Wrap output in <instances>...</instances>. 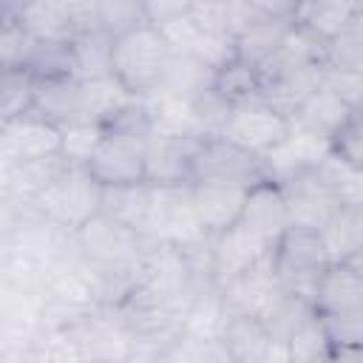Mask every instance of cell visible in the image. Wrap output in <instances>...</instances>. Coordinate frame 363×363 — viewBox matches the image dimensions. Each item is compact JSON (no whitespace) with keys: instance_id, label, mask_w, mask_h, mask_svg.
<instances>
[{"instance_id":"1","label":"cell","mask_w":363,"mask_h":363,"mask_svg":"<svg viewBox=\"0 0 363 363\" xmlns=\"http://www.w3.org/2000/svg\"><path fill=\"white\" fill-rule=\"evenodd\" d=\"M176 51L164 40V34L145 23L122 37L113 40V77L116 82L136 99H147L159 94L170 65H173Z\"/></svg>"},{"instance_id":"2","label":"cell","mask_w":363,"mask_h":363,"mask_svg":"<svg viewBox=\"0 0 363 363\" xmlns=\"http://www.w3.org/2000/svg\"><path fill=\"white\" fill-rule=\"evenodd\" d=\"M74 241L82 261H88L96 272H133L139 269L150 247V241L142 233L102 213H96L79 230H74Z\"/></svg>"},{"instance_id":"3","label":"cell","mask_w":363,"mask_h":363,"mask_svg":"<svg viewBox=\"0 0 363 363\" xmlns=\"http://www.w3.org/2000/svg\"><path fill=\"white\" fill-rule=\"evenodd\" d=\"M269 258L281 286L286 292H295L312 301L323 272L332 267L323 235L318 230H303V227H289L272 247Z\"/></svg>"},{"instance_id":"4","label":"cell","mask_w":363,"mask_h":363,"mask_svg":"<svg viewBox=\"0 0 363 363\" xmlns=\"http://www.w3.org/2000/svg\"><path fill=\"white\" fill-rule=\"evenodd\" d=\"M82 363H130L136 335L116 306H94L71 329H65Z\"/></svg>"},{"instance_id":"5","label":"cell","mask_w":363,"mask_h":363,"mask_svg":"<svg viewBox=\"0 0 363 363\" xmlns=\"http://www.w3.org/2000/svg\"><path fill=\"white\" fill-rule=\"evenodd\" d=\"M99 204H102V184L91 176L85 164H68L62 176L31 201V207L40 216L71 233L79 230L88 218H94L99 213Z\"/></svg>"},{"instance_id":"6","label":"cell","mask_w":363,"mask_h":363,"mask_svg":"<svg viewBox=\"0 0 363 363\" xmlns=\"http://www.w3.org/2000/svg\"><path fill=\"white\" fill-rule=\"evenodd\" d=\"M145 238L150 244H173L179 250H190L204 244L210 235L204 233L196 207H193V196H190V184H179V187H156L153 196V213L145 230Z\"/></svg>"},{"instance_id":"7","label":"cell","mask_w":363,"mask_h":363,"mask_svg":"<svg viewBox=\"0 0 363 363\" xmlns=\"http://www.w3.org/2000/svg\"><path fill=\"white\" fill-rule=\"evenodd\" d=\"M193 182H216V184H233V187H255L267 179V167L261 156H252L227 139H201L196 156H193V170H190V184Z\"/></svg>"},{"instance_id":"8","label":"cell","mask_w":363,"mask_h":363,"mask_svg":"<svg viewBox=\"0 0 363 363\" xmlns=\"http://www.w3.org/2000/svg\"><path fill=\"white\" fill-rule=\"evenodd\" d=\"M289 130H292V119H286L281 111H275L269 102L258 96V99L233 105L230 119L221 130V139L264 159L289 136Z\"/></svg>"},{"instance_id":"9","label":"cell","mask_w":363,"mask_h":363,"mask_svg":"<svg viewBox=\"0 0 363 363\" xmlns=\"http://www.w3.org/2000/svg\"><path fill=\"white\" fill-rule=\"evenodd\" d=\"M105 130V128H102ZM145 133H128V130H105L91 162L85 164L91 176L102 187L113 184H136L145 182V150H147Z\"/></svg>"},{"instance_id":"10","label":"cell","mask_w":363,"mask_h":363,"mask_svg":"<svg viewBox=\"0 0 363 363\" xmlns=\"http://www.w3.org/2000/svg\"><path fill=\"white\" fill-rule=\"evenodd\" d=\"M62 145H65L62 128H57L37 111L0 125V153L3 162L9 164L62 156Z\"/></svg>"},{"instance_id":"11","label":"cell","mask_w":363,"mask_h":363,"mask_svg":"<svg viewBox=\"0 0 363 363\" xmlns=\"http://www.w3.org/2000/svg\"><path fill=\"white\" fill-rule=\"evenodd\" d=\"M199 136L179 133H150L145 150V182L153 187H179L190 184L193 156L199 150Z\"/></svg>"},{"instance_id":"12","label":"cell","mask_w":363,"mask_h":363,"mask_svg":"<svg viewBox=\"0 0 363 363\" xmlns=\"http://www.w3.org/2000/svg\"><path fill=\"white\" fill-rule=\"evenodd\" d=\"M272 252V247L258 238L250 227H244L241 221L233 224L230 230L218 233L210 238V255H213V281L218 286L230 284L233 278H238L241 272L252 269L258 261H264Z\"/></svg>"},{"instance_id":"13","label":"cell","mask_w":363,"mask_h":363,"mask_svg":"<svg viewBox=\"0 0 363 363\" xmlns=\"http://www.w3.org/2000/svg\"><path fill=\"white\" fill-rule=\"evenodd\" d=\"M221 292H224L227 315L264 318L269 312V306L281 298L284 286H281V281H278V275L272 269V258L267 255L252 269H247L238 278H233L230 284H224Z\"/></svg>"},{"instance_id":"14","label":"cell","mask_w":363,"mask_h":363,"mask_svg":"<svg viewBox=\"0 0 363 363\" xmlns=\"http://www.w3.org/2000/svg\"><path fill=\"white\" fill-rule=\"evenodd\" d=\"M281 190H284L286 210H289V227H303V230L320 233L329 224V218L343 207L312 170L284 182Z\"/></svg>"},{"instance_id":"15","label":"cell","mask_w":363,"mask_h":363,"mask_svg":"<svg viewBox=\"0 0 363 363\" xmlns=\"http://www.w3.org/2000/svg\"><path fill=\"white\" fill-rule=\"evenodd\" d=\"M247 193L250 190H244V187L216 184V182H193L190 184L196 216H199V221L210 238L241 221Z\"/></svg>"},{"instance_id":"16","label":"cell","mask_w":363,"mask_h":363,"mask_svg":"<svg viewBox=\"0 0 363 363\" xmlns=\"http://www.w3.org/2000/svg\"><path fill=\"white\" fill-rule=\"evenodd\" d=\"M241 224L250 227L269 247H275L278 238L289 230V210H286V199H284L281 184L261 182V184L250 187L247 201H244V213H241Z\"/></svg>"},{"instance_id":"17","label":"cell","mask_w":363,"mask_h":363,"mask_svg":"<svg viewBox=\"0 0 363 363\" xmlns=\"http://www.w3.org/2000/svg\"><path fill=\"white\" fill-rule=\"evenodd\" d=\"M34 111L54 122L57 128H71L79 122H88V105H85V85L77 77L62 79H40L34 94Z\"/></svg>"},{"instance_id":"18","label":"cell","mask_w":363,"mask_h":363,"mask_svg":"<svg viewBox=\"0 0 363 363\" xmlns=\"http://www.w3.org/2000/svg\"><path fill=\"white\" fill-rule=\"evenodd\" d=\"M0 17H14L34 40H74V26L68 14V3L54 0H3Z\"/></svg>"},{"instance_id":"19","label":"cell","mask_w":363,"mask_h":363,"mask_svg":"<svg viewBox=\"0 0 363 363\" xmlns=\"http://www.w3.org/2000/svg\"><path fill=\"white\" fill-rule=\"evenodd\" d=\"M326 65L323 62H315V65H303V68H292V71H284L272 79H267L261 85V99L269 102L275 111H281L286 119L295 116V111L315 94L326 85Z\"/></svg>"},{"instance_id":"20","label":"cell","mask_w":363,"mask_h":363,"mask_svg":"<svg viewBox=\"0 0 363 363\" xmlns=\"http://www.w3.org/2000/svg\"><path fill=\"white\" fill-rule=\"evenodd\" d=\"M352 113H354V108L337 91H332L329 85H323L320 91H315L295 111L292 125L301 128V130H306V133H312V136H318V139L332 142L346 128V122L352 119Z\"/></svg>"},{"instance_id":"21","label":"cell","mask_w":363,"mask_h":363,"mask_svg":"<svg viewBox=\"0 0 363 363\" xmlns=\"http://www.w3.org/2000/svg\"><path fill=\"white\" fill-rule=\"evenodd\" d=\"M71 162L65 156L40 159V162H20L9 164L3 162V199L17 204H31L40 193H45L68 167Z\"/></svg>"},{"instance_id":"22","label":"cell","mask_w":363,"mask_h":363,"mask_svg":"<svg viewBox=\"0 0 363 363\" xmlns=\"http://www.w3.org/2000/svg\"><path fill=\"white\" fill-rule=\"evenodd\" d=\"M153 196H156V187L147 184V182L102 187L99 213L145 235L147 221H150V213H153Z\"/></svg>"},{"instance_id":"23","label":"cell","mask_w":363,"mask_h":363,"mask_svg":"<svg viewBox=\"0 0 363 363\" xmlns=\"http://www.w3.org/2000/svg\"><path fill=\"white\" fill-rule=\"evenodd\" d=\"M224 320H227V306L221 286L216 281H199L182 315V329L207 340H218Z\"/></svg>"},{"instance_id":"24","label":"cell","mask_w":363,"mask_h":363,"mask_svg":"<svg viewBox=\"0 0 363 363\" xmlns=\"http://www.w3.org/2000/svg\"><path fill=\"white\" fill-rule=\"evenodd\" d=\"M315 309L320 315L363 309V275L352 264H332L315 289Z\"/></svg>"},{"instance_id":"25","label":"cell","mask_w":363,"mask_h":363,"mask_svg":"<svg viewBox=\"0 0 363 363\" xmlns=\"http://www.w3.org/2000/svg\"><path fill=\"white\" fill-rule=\"evenodd\" d=\"M221 346L233 357V363H258L267 346L275 340L261 318L252 315H227L224 329L218 335Z\"/></svg>"},{"instance_id":"26","label":"cell","mask_w":363,"mask_h":363,"mask_svg":"<svg viewBox=\"0 0 363 363\" xmlns=\"http://www.w3.org/2000/svg\"><path fill=\"white\" fill-rule=\"evenodd\" d=\"M332 264H343L363 252V204H343L320 230Z\"/></svg>"},{"instance_id":"27","label":"cell","mask_w":363,"mask_h":363,"mask_svg":"<svg viewBox=\"0 0 363 363\" xmlns=\"http://www.w3.org/2000/svg\"><path fill=\"white\" fill-rule=\"evenodd\" d=\"M357 3H346V0H312V3H298L295 6V26L306 28L309 34H315L318 40L329 43L335 40L343 26L349 23V17L354 14Z\"/></svg>"},{"instance_id":"28","label":"cell","mask_w":363,"mask_h":363,"mask_svg":"<svg viewBox=\"0 0 363 363\" xmlns=\"http://www.w3.org/2000/svg\"><path fill=\"white\" fill-rule=\"evenodd\" d=\"M23 68L40 79H62L77 77V57L71 40H34Z\"/></svg>"},{"instance_id":"29","label":"cell","mask_w":363,"mask_h":363,"mask_svg":"<svg viewBox=\"0 0 363 363\" xmlns=\"http://www.w3.org/2000/svg\"><path fill=\"white\" fill-rule=\"evenodd\" d=\"M74 57H77V79H105L113 77L111 60H113V37L105 28L77 34L74 40Z\"/></svg>"},{"instance_id":"30","label":"cell","mask_w":363,"mask_h":363,"mask_svg":"<svg viewBox=\"0 0 363 363\" xmlns=\"http://www.w3.org/2000/svg\"><path fill=\"white\" fill-rule=\"evenodd\" d=\"M326 68L337 74H363V3H357L343 31L326 43Z\"/></svg>"},{"instance_id":"31","label":"cell","mask_w":363,"mask_h":363,"mask_svg":"<svg viewBox=\"0 0 363 363\" xmlns=\"http://www.w3.org/2000/svg\"><path fill=\"white\" fill-rule=\"evenodd\" d=\"M318 315L315 309V301L312 298H303V295H295V292H281V298L269 306V312L261 318L267 332L275 337V340H289L306 320H312Z\"/></svg>"},{"instance_id":"32","label":"cell","mask_w":363,"mask_h":363,"mask_svg":"<svg viewBox=\"0 0 363 363\" xmlns=\"http://www.w3.org/2000/svg\"><path fill=\"white\" fill-rule=\"evenodd\" d=\"M213 91L221 99H227L230 105H241V102L258 99L261 96L258 68L235 57V60L224 62L221 68H216V74H213Z\"/></svg>"},{"instance_id":"33","label":"cell","mask_w":363,"mask_h":363,"mask_svg":"<svg viewBox=\"0 0 363 363\" xmlns=\"http://www.w3.org/2000/svg\"><path fill=\"white\" fill-rule=\"evenodd\" d=\"M312 173L329 187V193L340 204H363V170L346 164L340 156L329 153L312 167Z\"/></svg>"},{"instance_id":"34","label":"cell","mask_w":363,"mask_h":363,"mask_svg":"<svg viewBox=\"0 0 363 363\" xmlns=\"http://www.w3.org/2000/svg\"><path fill=\"white\" fill-rule=\"evenodd\" d=\"M0 125L20 119L34 111V94H37V79L26 68L14 71H0Z\"/></svg>"},{"instance_id":"35","label":"cell","mask_w":363,"mask_h":363,"mask_svg":"<svg viewBox=\"0 0 363 363\" xmlns=\"http://www.w3.org/2000/svg\"><path fill=\"white\" fill-rule=\"evenodd\" d=\"M286 349H289V363H329L335 343L329 340L320 315H315L286 340Z\"/></svg>"},{"instance_id":"36","label":"cell","mask_w":363,"mask_h":363,"mask_svg":"<svg viewBox=\"0 0 363 363\" xmlns=\"http://www.w3.org/2000/svg\"><path fill=\"white\" fill-rule=\"evenodd\" d=\"M99 23L102 28L116 40L139 26L147 23L145 14V3L136 0H99Z\"/></svg>"},{"instance_id":"37","label":"cell","mask_w":363,"mask_h":363,"mask_svg":"<svg viewBox=\"0 0 363 363\" xmlns=\"http://www.w3.org/2000/svg\"><path fill=\"white\" fill-rule=\"evenodd\" d=\"M31 43L34 37L14 17H0V71L23 68L31 51Z\"/></svg>"},{"instance_id":"38","label":"cell","mask_w":363,"mask_h":363,"mask_svg":"<svg viewBox=\"0 0 363 363\" xmlns=\"http://www.w3.org/2000/svg\"><path fill=\"white\" fill-rule=\"evenodd\" d=\"M213 340L190 335V332H176L159 352L156 363H207Z\"/></svg>"},{"instance_id":"39","label":"cell","mask_w":363,"mask_h":363,"mask_svg":"<svg viewBox=\"0 0 363 363\" xmlns=\"http://www.w3.org/2000/svg\"><path fill=\"white\" fill-rule=\"evenodd\" d=\"M62 133H65L62 156H65L71 164H88L105 130H102V125H94V122H79V125L65 128Z\"/></svg>"},{"instance_id":"40","label":"cell","mask_w":363,"mask_h":363,"mask_svg":"<svg viewBox=\"0 0 363 363\" xmlns=\"http://www.w3.org/2000/svg\"><path fill=\"white\" fill-rule=\"evenodd\" d=\"M320 320H323V329L335 346H363V309L323 312Z\"/></svg>"},{"instance_id":"41","label":"cell","mask_w":363,"mask_h":363,"mask_svg":"<svg viewBox=\"0 0 363 363\" xmlns=\"http://www.w3.org/2000/svg\"><path fill=\"white\" fill-rule=\"evenodd\" d=\"M332 153L346 164L363 170V111H354L346 128L332 139Z\"/></svg>"},{"instance_id":"42","label":"cell","mask_w":363,"mask_h":363,"mask_svg":"<svg viewBox=\"0 0 363 363\" xmlns=\"http://www.w3.org/2000/svg\"><path fill=\"white\" fill-rule=\"evenodd\" d=\"M326 85L337 91L354 111H363V74H337L326 71Z\"/></svg>"},{"instance_id":"43","label":"cell","mask_w":363,"mask_h":363,"mask_svg":"<svg viewBox=\"0 0 363 363\" xmlns=\"http://www.w3.org/2000/svg\"><path fill=\"white\" fill-rule=\"evenodd\" d=\"M190 3L193 0H150V3H145L147 23L159 28V26H164V23L182 17V14H187L190 11Z\"/></svg>"},{"instance_id":"44","label":"cell","mask_w":363,"mask_h":363,"mask_svg":"<svg viewBox=\"0 0 363 363\" xmlns=\"http://www.w3.org/2000/svg\"><path fill=\"white\" fill-rule=\"evenodd\" d=\"M329 363H363V346H335Z\"/></svg>"},{"instance_id":"45","label":"cell","mask_w":363,"mask_h":363,"mask_svg":"<svg viewBox=\"0 0 363 363\" xmlns=\"http://www.w3.org/2000/svg\"><path fill=\"white\" fill-rule=\"evenodd\" d=\"M258 363H289V349H286V343H284V340H272V343L267 346V352L261 354Z\"/></svg>"},{"instance_id":"46","label":"cell","mask_w":363,"mask_h":363,"mask_svg":"<svg viewBox=\"0 0 363 363\" xmlns=\"http://www.w3.org/2000/svg\"><path fill=\"white\" fill-rule=\"evenodd\" d=\"M207 363H233V357L227 354V349L221 346V340H213V346H210V357H207Z\"/></svg>"},{"instance_id":"47","label":"cell","mask_w":363,"mask_h":363,"mask_svg":"<svg viewBox=\"0 0 363 363\" xmlns=\"http://www.w3.org/2000/svg\"><path fill=\"white\" fill-rule=\"evenodd\" d=\"M343 264H352V267L363 275V252H360V255H354V258H349V261H343Z\"/></svg>"}]
</instances>
